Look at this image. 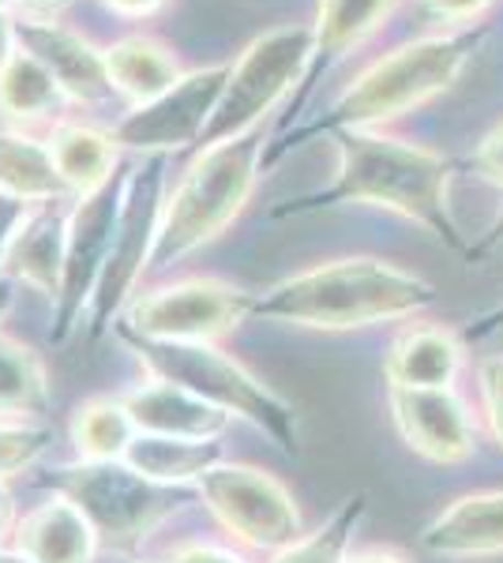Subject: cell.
Wrapping results in <instances>:
<instances>
[{
	"instance_id": "1",
	"label": "cell",
	"mask_w": 503,
	"mask_h": 563,
	"mask_svg": "<svg viewBox=\"0 0 503 563\" xmlns=\"http://www.w3.org/2000/svg\"><path fill=\"white\" fill-rule=\"evenodd\" d=\"M338 169L335 180L319 192L274 207V218H297L331 211V207L361 203L383 207L391 214H402L428 230L447 249L466 252L462 230L451 214V177L455 162L444 154L409 143L402 135L369 132V129H346L335 132Z\"/></svg>"
},
{
	"instance_id": "2",
	"label": "cell",
	"mask_w": 503,
	"mask_h": 563,
	"mask_svg": "<svg viewBox=\"0 0 503 563\" xmlns=\"http://www.w3.org/2000/svg\"><path fill=\"white\" fill-rule=\"evenodd\" d=\"M481 38H484L481 26L478 31L462 26V31L433 34V38H417V42H406V45H398V49L383 53V57L372 60L342 95H335V102L327 106L316 121L282 132L267 147L263 169L282 162L305 140L335 135L346 129L383 132L387 124H395L398 117L414 113V109L428 106L433 98L447 95V90L459 84L466 65L473 60Z\"/></svg>"
},
{
	"instance_id": "3",
	"label": "cell",
	"mask_w": 503,
	"mask_h": 563,
	"mask_svg": "<svg viewBox=\"0 0 503 563\" xmlns=\"http://www.w3.org/2000/svg\"><path fill=\"white\" fill-rule=\"evenodd\" d=\"M436 305L428 278L376 256H346L300 271L255 294L252 320H274L305 331H364L409 320Z\"/></svg>"
},
{
	"instance_id": "4",
	"label": "cell",
	"mask_w": 503,
	"mask_h": 563,
	"mask_svg": "<svg viewBox=\"0 0 503 563\" xmlns=\"http://www.w3.org/2000/svg\"><path fill=\"white\" fill-rule=\"evenodd\" d=\"M267 147V132L255 129L230 143L196 151L192 166L181 174L177 188L162 207L151 267H170L230 230L260 185Z\"/></svg>"
},
{
	"instance_id": "5",
	"label": "cell",
	"mask_w": 503,
	"mask_h": 563,
	"mask_svg": "<svg viewBox=\"0 0 503 563\" xmlns=\"http://www.w3.org/2000/svg\"><path fill=\"white\" fill-rule=\"evenodd\" d=\"M117 339L140 357V365L154 379L185 387L230 417H241V421L255 424L289 459L300 455L297 410L278 390L263 384L260 376H252L218 342H158V339H140V334H128V331H117Z\"/></svg>"
},
{
	"instance_id": "6",
	"label": "cell",
	"mask_w": 503,
	"mask_h": 563,
	"mask_svg": "<svg viewBox=\"0 0 503 563\" xmlns=\"http://www.w3.org/2000/svg\"><path fill=\"white\" fill-rule=\"evenodd\" d=\"M308 60H313V23H286L252 38L230 65L222 98L196 151L263 129L274 109L305 84Z\"/></svg>"
},
{
	"instance_id": "7",
	"label": "cell",
	"mask_w": 503,
	"mask_h": 563,
	"mask_svg": "<svg viewBox=\"0 0 503 563\" xmlns=\"http://www.w3.org/2000/svg\"><path fill=\"white\" fill-rule=\"evenodd\" d=\"M45 485L68 496L95 526L98 541L109 549H135L154 526L166 522L188 499V488L147 481L124 459H79L72 466H61Z\"/></svg>"
},
{
	"instance_id": "8",
	"label": "cell",
	"mask_w": 503,
	"mask_h": 563,
	"mask_svg": "<svg viewBox=\"0 0 503 563\" xmlns=\"http://www.w3.org/2000/svg\"><path fill=\"white\" fill-rule=\"evenodd\" d=\"M255 294L222 278H181L135 294L113 331L158 342H218L252 320Z\"/></svg>"
},
{
	"instance_id": "9",
	"label": "cell",
	"mask_w": 503,
	"mask_h": 563,
	"mask_svg": "<svg viewBox=\"0 0 503 563\" xmlns=\"http://www.w3.org/2000/svg\"><path fill=\"white\" fill-rule=\"evenodd\" d=\"M162 207H166V158H143L135 169H128L124 207L117 222V238L109 249V260L98 278V289L90 297V334H106L121 320L128 301L135 297L143 271L151 267L154 241H158Z\"/></svg>"
},
{
	"instance_id": "10",
	"label": "cell",
	"mask_w": 503,
	"mask_h": 563,
	"mask_svg": "<svg viewBox=\"0 0 503 563\" xmlns=\"http://www.w3.org/2000/svg\"><path fill=\"white\" fill-rule=\"evenodd\" d=\"M192 493L204 499L207 511L244 549L274 556V552L305 538L297 499L267 470L244 466V462H218L192 485Z\"/></svg>"
},
{
	"instance_id": "11",
	"label": "cell",
	"mask_w": 503,
	"mask_h": 563,
	"mask_svg": "<svg viewBox=\"0 0 503 563\" xmlns=\"http://www.w3.org/2000/svg\"><path fill=\"white\" fill-rule=\"evenodd\" d=\"M128 169L121 166L102 188L79 196L68 214V249H64V275L57 301H53V342H68L84 327L90 312V297L98 289L102 267L109 260L124 207Z\"/></svg>"
},
{
	"instance_id": "12",
	"label": "cell",
	"mask_w": 503,
	"mask_h": 563,
	"mask_svg": "<svg viewBox=\"0 0 503 563\" xmlns=\"http://www.w3.org/2000/svg\"><path fill=\"white\" fill-rule=\"evenodd\" d=\"M226 76H230V65L185 71L166 95L132 106L113 129L117 147L135 151L143 158H170L177 151H196L199 135L207 132L218 98H222Z\"/></svg>"
},
{
	"instance_id": "13",
	"label": "cell",
	"mask_w": 503,
	"mask_h": 563,
	"mask_svg": "<svg viewBox=\"0 0 503 563\" xmlns=\"http://www.w3.org/2000/svg\"><path fill=\"white\" fill-rule=\"evenodd\" d=\"M395 429L414 455L459 466L473 455V413L455 387H387Z\"/></svg>"
},
{
	"instance_id": "14",
	"label": "cell",
	"mask_w": 503,
	"mask_h": 563,
	"mask_svg": "<svg viewBox=\"0 0 503 563\" xmlns=\"http://www.w3.org/2000/svg\"><path fill=\"white\" fill-rule=\"evenodd\" d=\"M15 38L20 49L31 53L68 95L72 106H102L113 98V84L106 71V49L87 34L72 31L61 20H31L15 15Z\"/></svg>"
},
{
	"instance_id": "15",
	"label": "cell",
	"mask_w": 503,
	"mask_h": 563,
	"mask_svg": "<svg viewBox=\"0 0 503 563\" xmlns=\"http://www.w3.org/2000/svg\"><path fill=\"white\" fill-rule=\"evenodd\" d=\"M68 199L34 203L26 211L23 225L15 230L8 256L0 263V275H8L15 286H26L42 297L57 301L61 275H64V249H68Z\"/></svg>"
},
{
	"instance_id": "16",
	"label": "cell",
	"mask_w": 503,
	"mask_h": 563,
	"mask_svg": "<svg viewBox=\"0 0 503 563\" xmlns=\"http://www.w3.org/2000/svg\"><path fill=\"white\" fill-rule=\"evenodd\" d=\"M420 549L440 560L503 556V488L451 499L420 530Z\"/></svg>"
},
{
	"instance_id": "17",
	"label": "cell",
	"mask_w": 503,
	"mask_h": 563,
	"mask_svg": "<svg viewBox=\"0 0 503 563\" xmlns=\"http://www.w3.org/2000/svg\"><path fill=\"white\" fill-rule=\"evenodd\" d=\"M402 0H319L313 20V60H308L305 84H300L297 106L316 90L319 79L331 71L338 60L361 49L372 34L383 31V23L398 12Z\"/></svg>"
},
{
	"instance_id": "18",
	"label": "cell",
	"mask_w": 503,
	"mask_h": 563,
	"mask_svg": "<svg viewBox=\"0 0 503 563\" xmlns=\"http://www.w3.org/2000/svg\"><path fill=\"white\" fill-rule=\"evenodd\" d=\"M124 410L132 413L135 429L151 435H177V440H218L230 429L233 417L218 406L204 402L192 390L166 384V379H147L121 395Z\"/></svg>"
},
{
	"instance_id": "19",
	"label": "cell",
	"mask_w": 503,
	"mask_h": 563,
	"mask_svg": "<svg viewBox=\"0 0 503 563\" xmlns=\"http://www.w3.org/2000/svg\"><path fill=\"white\" fill-rule=\"evenodd\" d=\"M98 533L68 496L53 493L15 522L12 549L31 563H95Z\"/></svg>"
},
{
	"instance_id": "20",
	"label": "cell",
	"mask_w": 503,
	"mask_h": 563,
	"mask_svg": "<svg viewBox=\"0 0 503 563\" xmlns=\"http://www.w3.org/2000/svg\"><path fill=\"white\" fill-rule=\"evenodd\" d=\"M466 361L462 339L451 327L417 323L391 342L383 357L387 387H455Z\"/></svg>"
},
{
	"instance_id": "21",
	"label": "cell",
	"mask_w": 503,
	"mask_h": 563,
	"mask_svg": "<svg viewBox=\"0 0 503 563\" xmlns=\"http://www.w3.org/2000/svg\"><path fill=\"white\" fill-rule=\"evenodd\" d=\"M45 143H50L53 166H57V174L72 199L102 188L106 180L121 169V147H117L113 132H102V129H95V124L61 121L50 129Z\"/></svg>"
},
{
	"instance_id": "22",
	"label": "cell",
	"mask_w": 503,
	"mask_h": 563,
	"mask_svg": "<svg viewBox=\"0 0 503 563\" xmlns=\"http://www.w3.org/2000/svg\"><path fill=\"white\" fill-rule=\"evenodd\" d=\"M106 71L109 84H113V95L128 98L132 106L166 95L185 76L177 53L154 34H128V38L106 45Z\"/></svg>"
},
{
	"instance_id": "23",
	"label": "cell",
	"mask_w": 503,
	"mask_h": 563,
	"mask_svg": "<svg viewBox=\"0 0 503 563\" xmlns=\"http://www.w3.org/2000/svg\"><path fill=\"white\" fill-rule=\"evenodd\" d=\"M68 95L61 90L57 79L45 71L31 53L15 49L12 57L0 65V117L12 129H39V124H61Z\"/></svg>"
},
{
	"instance_id": "24",
	"label": "cell",
	"mask_w": 503,
	"mask_h": 563,
	"mask_svg": "<svg viewBox=\"0 0 503 563\" xmlns=\"http://www.w3.org/2000/svg\"><path fill=\"white\" fill-rule=\"evenodd\" d=\"M124 462L147 481L188 488V485H196L210 466L226 462V448H222V440H177V435L140 432L128 443Z\"/></svg>"
},
{
	"instance_id": "25",
	"label": "cell",
	"mask_w": 503,
	"mask_h": 563,
	"mask_svg": "<svg viewBox=\"0 0 503 563\" xmlns=\"http://www.w3.org/2000/svg\"><path fill=\"white\" fill-rule=\"evenodd\" d=\"M0 196L20 199V203L72 199L57 166H53L50 143L23 129L0 132Z\"/></svg>"
},
{
	"instance_id": "26",
	"label": "cell",
	"mask_w": 503,
	"mask_h": 563,
	"mask_svg": "<svg viewBox=\"0 0 503 563\" xmlns=\"http://www.w3.org/2000/svg\"><path fill=\"white\" fill-rule=\"evenodd\" d=\"M50 410V376L26 342L0 334V417L26 421Z\"/></svg>"
},
{
	"instance_id": "27",
	"label": "cell",
	"mask_w": 503,
	"mask_h": 563,
	"mask_svg": "<svg viewBox=\"0 0 503 563\" xmlns=\"http://www.w3.org/2000/svg\"><path fill=\"white\" fill-rule=\"evenodd\" d=\"M140 435L132 413L124 410L121 398H87L76 413H72V443H76L79 459H124L128 443Z\"/></svg>"
},
{
	"instance_id": "28",
	"label": "cell",
	"mask_w": 503,
	"mask_h": 563,
	"mask_svg": "<svg viewBox=\"0 0 503 563\" xmlns=\"http://www.w3.org/2000/svg\"><path fill=\"white\" fill-rule=\"evenodd\" d=\"M369 511V493H353L342 499V507L319 530L305 533L289 549L274 552L271 563H346L350 560V541Z\"/></svg>"
},
{
	"instance_id": "29",
	"label": "cell",
	"mask_w": 503,
	"mask_h": 563,
	"mask_svg": "<svg viewBox=\"0 0 503 563\" xmlns=\"http://www.w3.org/2000/svg\"><path fill=\"white\" fill-rule=\"evenodd\" d=\"M50 448V432L23 421H0V485L8 477L31 470Z\"/></svg>"
},
{
	"instance_id": "30",
	"label": "cell",
	"mask_w": 503,
	"mask_h": 563,
	"mask_svg": "<svg viewBox=\"0 0 503 563\" xmlns=\"http://www.w3.org/2000/svg\"><path fill=\"white\" fill-rule=\"evenodd\" d=\"M478 384H481V402H484V421H489L492 435L503 448V353L484 357L478 365Z\"/></svg>"
},
{
	"instance_id": "31",
	"label": "cell",
	"mask_w": 503,
	"mask_h": 563,
	"mask_svg": "<svg viewBox=\"0 0 503 563\" xmlns=\"http://www.w3.org/2000/svg\"><path fill=\"white\" fill-rule=\"evenodd\" d=\"M420 8H425V15H433L436 23H447L455 26V31H462V26L478 23L484 12L492 8V0H420Z\"/></svg>"
},
{
	"instance_id": "32",
	"label": "cell",
	"mask_w": 503,
	"mask_h": 563,
	"mask_svg": "<svg viewBox=\"0 0 503 563\" xmlns=\"http://www.w3.org/2000/svg\"><path fill=\"white\" fill-rule=\"evenodd\" d=\"M470 166L478 169V174L489 180V185L503 188V124H496V129H492L478 143V151H473Z\"/></svg>"
},
{
	"instance_id": "33",
	"label": "cell",
	"mask_w": 503,
	"mask_h": 563,
	"mask_svg": "<svg viewBox=\"0 0 503 563\" xmlns=\"http://www.w3.org/2000/svg\"><path fill=\"white\" fill-rule=\"evenodd\" d=\"M170 563H244L237 552L230 549H218V544H204V541H192V544H181L173 549Z\"/></svg>"
},
{
	"instance_id": "34",
	"label": "cell",
	"mask_w": 503,
	"mask_h": 563,
	"mask_svg": "<svg viewBox=\"0 0 503 563\" xmlns=\"http://www.w3.org/2000/svg\"><path fill=\"white\" fill-rule=\"evenodd\" d=\"M31 207H34V203H20V199L0 196V263H4L8 244H12L15 230L23 225V218H26V211H31Z\"/></svg>"
},
{
	"instance_id": "35",
	"label": "cell",
	"mask_w": 503,
	"mask_h": 563,
	"mask_svg": "<svg viewBox=\"0 0 503 563\" xmlns=\"http://www.w3.org/2000/svg\"><path fill=\"white\" fill-rule=\"evenodd\" d=\"M102 4L121 20H151L166 8V0H102Z\"/></svg>"
},
{
	"instance_id": "36",
	"label": "cell",
	"mask_w": 503,
	"mask_h": 563,
	"mask_svg": "<svg viewBox=\"0 0 503 563\" xmlns=\"http://www.w3.org/2000/svg\"><path fill=\"white\" fill-rule=\"evenodd\" d=\"M76 0H20L15 15H31V20H61Z\"/></svg>"
},
{
	"instance_id": "37",
	"label": "cell",
	"mask_w": 503,
	"mask_h": 563,
	"mask_svg": "<svg viewBox=\"0 0 503 563\" xmlns=\"http://www.w3.org/2000/svg\"><path fill=\"white\" fill-rule=\"evenodd\" d=\"M500 331H503V301L466 327V339H489V334H500Z\"/></svg>"
},
{
	"instance_id": "38",
	"label": "cell",
	"mask_w": 503,
	"mask_h": 563,
	"mask_svg": "<svg viewBox=\"0 0 503 563\" xmlns=\"http://www.w3.org/2000/svg\"><path fill=\"white\" fill-rule=\"evenodd\" d=\"M500 244H503V211L496 214V222L489 225V233H484L478 244H470V249H466V260H484L489 252H496Z\"/></svg>"
},
{
	"instance_id": "39",
	"label": "cell",
	"mask_w": 503,
	"mask_h": 563,
	"mask_svg": "<svg viewBox=\"0 0 503 563\" xmlns=\"http://www.w3.org/2000/svg\"><path fill=\"white\" fill-rule=\"evenodd\" d=\"M15 49H20V38H15V12L0 8V65H4Z\"/></svg>"
},
{
	"instance_id": "40",
	"label": "cell",
	"mask_w": 503,
	"mask_h": 563,
	"mask_svg": "<svg viewBox=\"0 0 503 563\" xmlns=\"http://www.w3.org/2000/svg\"><path fill=\"white\" fill-rule=\"evenodd\" d=\"M12 533H15V499L0 485V549H4V541L12 538Z\"/></svg>"
},
{
	"instance_id": "41",
	"label": "cell",
	"mask_w": 503,
	"mask_h": 563,
	"mask_svg": "<svg viewBox=\"0 0 503 563\" xmlns=\"http://www.w3.org/2000/svg\"><path fill=\"white\" fill-rule=\"evenodd\" d=\"M346 563H406V556L395 549H364V552H353Z\"/></svg>"
},
{
	"instance_id": "42",
	"label": "cell",
	"mask_w": 503,
	"mask_h": 563,
	"mask_svg": "<svg viewBox=\"0 0 503 563\" xmlns=\"http://www.w3.org/2000/svg\"><path fill=\"white\" fill-rule=\"evenodd\" d=\"M15 289H20V286H15L12 278L0 275V323H4V320H8V312H12V308H15V297H20V294H15Z\"/></svg>"
},
{
	"instance_id": "43",
	"label": "cell",
	"mask_w": 503,
	"mask_h": 563,
	"mask_svg": "<svg viewBox=\"0 0 503 563\" xmlns=\"http://www.w3.org/2000/svg\"><path fill=\"white\" fill-rule=\"evenodd\" d=\"M0 563H31V560L20 556L15 549H0Z\"/></svg>"
},
{
	"instance_id": "44",
	"label": "cell",
	"mask_w": 503,
	"mask_h": 563,
	"mask_svg": "<svg viewBox=\"0 0 503 563\" xmlns=\"http://www.w3.org/2000/svg\"><path fill=\"white\" fill-rule=\"evenodd\" d=\"M15 4H20V0H0V8H4V12H15Z\"/></svg>"
}]
</instances>
